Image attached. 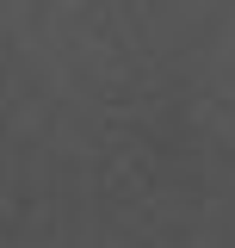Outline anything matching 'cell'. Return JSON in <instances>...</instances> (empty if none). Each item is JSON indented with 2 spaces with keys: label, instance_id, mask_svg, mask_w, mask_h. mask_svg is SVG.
<instances>
[]
</instances>
